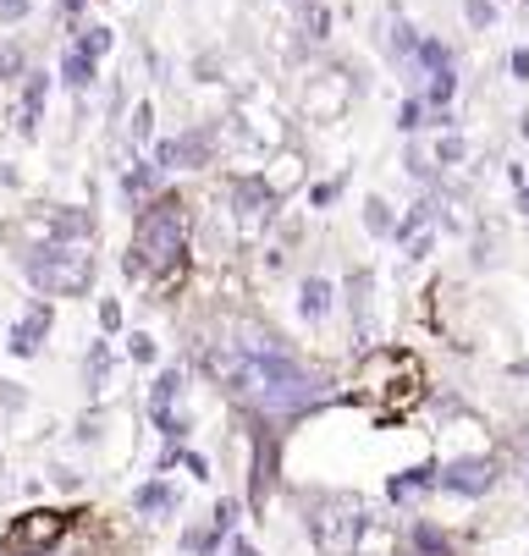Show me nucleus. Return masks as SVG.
<instances>
[{"label": "nucleus", "instance_id": "19", "mask_svg": "<svg viewBox=\"0 0 529 556\" xmlns=\"http://www.w3.org/2000/svg\"><path fill=\"white\" fill-rule=\"evenodd\" d=\"M392 220H398V210H392L381 193L364 199V231H369V237H381V243H387V237H392Z\"/></svg>", "mask_w": 529, "mask_h": 556}, {"label": "nucleus", "instance_id": "25", "mask_svg": "<svg viewBox=\"0 0 529 556\" xmlns=\"http://www.w3.org/2000/svg\"><path fill=\"white\" fill-rule=\"evenodd\" d=\"M425 491H430V473L425 468H408V473H398V480H392V502H414Z\"/></svg>", "mask_w": 529, "mask_h": 556}, {"label": "nucleus", "instance_id": "3", "mask_svg": "<svg viewBox=\"0 0 529 556\" xmlns=\"http://www.w3.org/2000/svg\"><path fill=\"white\" fill-rule=\"evenodd\" d=\"M17 260H23V276L39 298H84L100 276L89 243H50V237H34Z\"/></svg>", "mask_w": 529, "mask_h": 556}, {"label": "nucleus", "instance_id": "7", "mask_svg": "<svg viewBox=\"0 0 529 556\" xmlns=\"http://www.w3.org/2000/svg\"><path fill=\"white\" fill-rule=\"evenodd\" d=\"M226 199H232V215H238L243 237H260V231L276 220V204H281L260 172H254V177H232V182H226Z\"/></svg>", "mask_w": 529, "mask_h": 556}, {"label": "nucleus", "instance_id": "29", "mask_svg": "<svg viewBox=\"0 0 529 556\" xmlns=\"http://www.w3.org/2000/svg\"><path fill=\"white\" fill-rule=\"evenodd\" d=\"M84 375H89V386H105V375H111V348H105V342H95V348H89Z\"/></svg>", "mask_w": 529, "mask_h": 556}, {"label": "nucleus", "instance_id": "32", "mask_svg": "<svg viewBox=\"0 0 529 556\" xmlns=\"http://www.w3.org/2000/svg\"><path fill=\"white\" fill-rule=\"evenodd\" d=\"M337 193H342V182H337V177H331V182H315V188H310V204H315V210H326V204H337Z\"/></svg>", "mask_w": 529, "mask_h": 556}, {"label": "nucleus", "instance_id": "10", "mask_svg": "<svg viewBox=\"0 0 529 556\" xmlns=\"http://www.w3.org/2000/svg\"><path fill=\"white\" fill-rule=\"evenodd\" d=\"M50 326H55V314H50V298H34V303H28V308L17 314V326L7 331V348H12L17 358H34V353L45 348Z\"/></svg>", "mask_w": 529, "mask_h": 556}, {"label": "nucleus", "instance_id": "31", "mask_svg": "<svg viewBox=\"0 0 529 556\" xmlns=\"http://www.w3.org/2000/svg\"><path fill=\"white\" fill-rule=\"evenodd\" d=\"M34 17V0H0V28H17Z\"/></svg>", "mask_w": 529, "mask_h": 556}, {"label": "nucleus", "instance_id": "13", "mask_svg": "<svg viewBox=\"0 0 529 556\" xmlns=\"http://www.w3.org/2000/svg\"><path fill=\"white\" fill-rule=\"evenodd\" d=\"M55 77H61V84H66L72 94H78V100H89V89L100 84V61H89L78 45H66V50H61V72H55Z\"/></svg>", "mask_w": 529, "mask_h": 556}, {"label": "nucleus", "instance_id": "16", "mask_svg": "<svg viewBox=\"0 0 529 556\" xmlns=\"http://www.w3.org/2000/svg\"><path fill=\"white\" fill-rule=\"evenodd\" d=\"M464 161H469V138H464L458 127L436 132V143H430V166H436V172H452V166H464Z\"/></svg>", "mask_w": 529, "mask_h": 556}, {"label": "nucleus", "instance_id": "33", "mask_svg": "<svg viewBox=\"0 0 529 556\" xmlns=\"http://www.w3.org/2000/svg\"><path fill=\"white\" fill-rule=\"evenodd\" d=\"M127 358H133V364H155V342H149V337H133V342H127Z\"/></svg>", "mask_w": 529, "mask_h": 556}, {"label": "nucleus", "instance_id": "2", "mask_svg": "<svg viewBox=\"0 0 529 556\" xmlns=\"http://www.w3.org/2000/svg\"><path fill=\"white\" fill-rule=\"evenodd\" d=\"M188 243H193V210H188V199L177 188H161L143 210H133V243H127V254L143 265V276L155 287H166L182 270Z\"/></svg>", "mask_w": 529, "mask_h": 556}, {"label": "nucleus", "instance_id": "24", "mask_svg": "<svg viewBox=\"0 0 529 556\" xmlns=\"http://www.w3.org/2000/svg\"><path fill=\"white\" fill-rule=\"evenodd\" d=\"M425 111H430V105L419 100V89H408V94H403V105H398V132H408V138H414V132L425 127Z\"/></svg>", "mask_w": 529, "mask_h": 556}, {"label": "nucleus", "instance_id": "17", "mask_svg": "<svg viewBox=\"0 0 529 556\" xmlns=\"http://www.w3.org/2000/svg\"><path fill=\"white\" fill-rule=\"evenodd\" d=\"M72 34H78L72 45H78V50H84L89 61H105V55L116 50V28H105V23H78Z\"/></svg>", "mask_w": 529, "mask_h": 556}, {"label": "nucleus", "instance_id": "26", "mask_svg": "<svg viewBox=\"0 0 529 556\" xmlns=\"http://www.w3.org/2000/svg\"><path fill=\"white\" fill-rule=\"evenodd\" d=\"M414 556H452V545H446V534L436 523H419L414 529Z\"/></svg>", "mask_w": 529, "mask_h": 556}, {"label": "nucleus", "instance_id": "22", "mask_svg": "<svg viewBox=\"0 0 529 556\" xmlns=\"http://www.w3.org/2000/svg\"><path fill=\"white\" fill-rule=\"evenodd\" d=\"M270 485H276V446L260 441V457H254V507H265Z\"/></svg>", "mask_w": 529, "mask_h": 556}, {"label": "nucleus", "instance_id": "6", "mask_svg": "<svg viewBox=\"0 0 529 556\" xmlns=\"http://www.w3.org/2000/svg\"><path fill=\"white\" fill-rule=\"evenodd\" d=\"M149 161L161 172H210L215 166V127H188L177 138H161Z\"/></svg>", "mask_w": 529, "mask_h": 556}, {"label": "nucleus", "instance_id": "18", "mask_svg": "<svg viewBox=\"0 0 529 556\" xmlns=\"http://www.w3.org/2000/svg\"><path fill=\"white\" fill-rule=\"evenodd\" d=\"M348 314H353L358 342H369V270H358V276L348 281Z\"/></svg>", "mask_w": 529, "mask_h": 556}, {"label": "nucleus", "instance_id": "35", "mask_svg": "<svg viewBox=\"0 0 529 556\" xmlns=\"http://www.w3.org/2000/svg\"><path fill=\"white\" fill-rule=\"evenodd\" d=\"M55 12H61L72 28H78V23H84V12H89V0H55Z\"/></svg>", "mask_w": 529, "mask_h": 556}, {"label": "nucleus", "instance_id": "41", "mask_svg": "<svg viewBox=\"0 0 529 556\" xmlns=\"http://www.w3.org/2000/svg\"><path fill=\"white\" fill-rule=\"evenodd\" d=\"M287 7H304V0H287Z\"/></svg>", "mask_w": 529, "mask_h": 556}, {"label": "nucleus", "instance_id": "40", "mask_svg": "<svg viewBox=\"0 0 529 556\" xmlns=\"http://www.w3.org/2000/svg\"><path fill=\"white\" fill-rule=\"evenodd\" d=\"M518 132H524V143H529V116H524V122H518Z\"/></svg>", "mask_w": 529, "mask_h": 556}, {"label": "nucleus", "instance_id": "37", "mask_svg": "<svg viewBox=\"0 0 529 556\" xmlns=\"http://www.w3.org/2000/svg\"><path fill=\"white\" fill-rule=\"evenodd\" d=\"M232 523H238V507H232V502H221V507H215V523H210V529H221V534H226Z\"/></svg>", "mask_w": 529, "mask_h": 556}, {"label": "nucleus", "instance_id": "4", "mask_svg": "<svg viewBox=\"0 0 529 556\" xmlns=\"http://www.w3.org/2000/svg\"><path fill=\"white\" fill-rule=\"evenodd\" d=\"M358 529H364V507L353 496H315L310 502V534L326 556H353Z\"/></svg>", "mask_w": 529, "mask_h": 556}, {"label": "nucleus", "instance_id": "36", "mask_svg": "<svg viewBox=\"0 0 529 556\" xmlns=\"http://www.w3.org/2000/svg\"><path fill=\"white\" fill-rule=\"evenodd\" d=\"M100 326H105V331H116V326H122V303H116V298H105V303H100Z\"/></svg>", "mask_w": 529, "mask_h": 556}, {"label": "nucleus", "instance_id": "14", "mask_svg": "<svg viewBox=\"0 0 529 556\" xmlns=\"http://www.w3.org/2000/svg\"><path fill=\"white\" fill-rule=\"evenodd\" d=\"M177 391H182V369H161V380H155V396H149V408H155V425H161L172 441L182 435V419H172Z\"/></svg>", "mask_w": 529, "mask_h": 556}, {"label": "nucleus", "instance_id": "21", "mask_svg": "<svg viewBox=\"0 0 529 556\" xmlns=\"http://www.w3.org/2000/svg\"><path fill=\"white\" fill-rule=\"evenodd\" d=\"M298 34H304L310 45L331 39V7H326V0H304V28H298Z\"/></svg>", "mask_w": 529, "mask_h": 556}, {"label": "nucleus", "instance_id": "28", "mask_svg": "<svg viewBox=\"0 0 529 556\" xmlns=\"http://www.w3.org/2000/svg\"><path fill=\"white\" fill-rule=\"evenodd\" d=\"M133 507H138V513H166V507H172V485H161V480L143 485V491L133 496Z\"/></svg>", "mask_w": 529, "mask_h": 556}, {"label": "nucleus", "instance_id": "23", "mask_svg": "<svg viewBox=\"0 0 529 556\" xmlns=\"http://www.w3.org/2000/svg\"><path fill=\"white\" fill-rule=\"evenodd\" d=\"M23 72H28V50L17 39H0V84H17Z\"/></svg>", "mask_w": 529, "mask_h": 556}, {"label": "nucleus", "instance_id": "30", "mask_svg": "<svg viewBox=\"0 0 529 556\" xmlns=\"http://www.w3.org/2000/svg\"><path fill=\"white\" fill-rule=\"evenodd\" d=\"M464 23H469L475 34H486V28L496 23V7H491V0H464Z\"/></svg>", "mask_w": 529, "mask_h": 556}, {"label": "nucleus", "instance_id": "5", "mask_svg": "<svg viewBox=\"0 0 529 556\" xmlns=\"http://www.w3.org/2000/svg\"><path fill=\"white\" fill-rule=\"evenodd\" d=\"M66 513H55V507H34V513H23V518H12L7 523V534H0V551L7 556H45L61 534H66Z\"/></svg>", "mask_w": 529, "mask_h": 556}, {"label": "nucleus", "instance_id": "15", "mask_svg": "<svg viewBox=\"0 0 529 556\" xmlns=\"http://www.w3.org/2000/svg\"><path fill=\"white\" fill-rule=\"evenodd\" d=\"M331 303H337V287L326 276H310L304 287H298V314H304V320H326Z\"/></svg>", "mask_w": 529, "mask_h": 556}, {"label": "nucleus", "instance_id": "20", "mask_svg": "<svg viewBox=\"0 0 529 556\" xmlns=\"http://www.w3.org/2000/svg\"><path fill=\"white\" fill-rule=\"evenodd\" d=\"M149 138H155V100H138V105L127 111V143L143 149Z\"/></svg>", "mask_w": 529, "mask_h": 556}, {"label": "nucleus", "instance_id": "39", "mask_svg": "<svg viewBox=\"0 0 529 556\" xmlns=\"http://www.w3.org/2000/svg\"><path fill=\"white\" fill-rule=\"evenodd\" d=\"M0 182H7V188H17V182H23V177H17V172H12V166H7V161H0Z\"/></svg>", "mask_w": 529, "mask_h": 556}, {"label": "nucleus", "instance_id": "12", "mask_svg": "<svg viewBox=\"0 0 529 556\" xmlns=\"http://www.w3.org/2000/svg\"><path fill=\"white\" fill-rule=\"evenodd\" d=\"M17 84H23V100H17V132H23V138H39V122H45V105H50V72L28 66Z\"/></svg>", "mask_w": 529, "mask_h": 556}, {"label": "nucleus", "instance_id": "34", "mask_svg": "<svg viewBox=\"0 0 529 556\" xmlns=\"http://www.w3.org/2000/svg\"><path fill=\"white\" fill-rule=\"evenodd\" d=\"M507 72L518 77V84H529V45H518V50L507 55Z\"/></svg>", "mask_w": 529, "mask_h": 556}, {"label": "nucleus", "instance_id": "9", "mask_svg": "<svg viewBox=\"0 0 529 556\" xmlns=\"http://www.w3.org/2000/svg\"><path fill=\"white\" fill-rule=\"evenodd\" d=\"M430 485L441 491H458V496H486L496 485V463L491 457H464V463H446L441 473H430Z\"/></svg>", "mask_w": 529, "mask_h": 556}, {"label": "nucleus", "instance_id": "8", "mask_svg": "<svg viewBox=\"0 0 529 556\" xmlns=\"http://www.w3.org/2000/svg\"><path fill=\"white\" fill-rule=\"evenodd\" d=\"M34 231L50 237V243H95L100 220H95V210H84V204H55V210L39 215Z\"/></svg>", "mask_w": 529, "mask_h": 556}, {"label": "nucleus", "instance_id": "27", "mask_svg": "<svg viewBox=\"0 0 529 556\" xmlns=\"http://www.w3.org/2000/svg\"><path fill=\"white\" fill-rule=\"evenodd\" d=\"M387 34H392V55H398V61H403V66H408V61H414V45H419V28H414V23H403V17H398V23H392V28H387Z\"/></svg>", "mask_w": 529, "mask_h": 556}, {"label": "nucleus", "instance_id": "1", "mask_svg": "<svg viewBox=\"0 0 529 556\" xmlns=\"http://www.w3.org/2000/svg\"><path fill=\"white\" fill-rule=\"evenodd\" d=\"M226 386H232L238 403L260 408L265 419H281V414H304L326 396V380L315 369H304L298 358L281 353H243L238 364H226Z\"/></svg>", "mask_w": 529, "mask_h": 556}, {"label": "nucleus", "instance_id": "11", "mask_svg": "<svg viewBox=\"0 0 529 556\" xmlns=\"http://www.w3.org/2000/svg\"><path fill=\"white\" fill-rule=\"evenodd\" d=\"M161 188H166V172H161L155 161H138V154H133V161L122 166V177H116V193H122L127 215H133V210H143V204L155 199Z\"/></svg>", "mask_w": 529, "mask_h": 556}, {"label": "nucleus", "instance_id": "38", "mask_svg": "<svg viewBox=\"0 0 529 556\" xmlns=\"http://www.w3.org/2000/svg\"><path fill=\"white\" fill-rule=\"evenodd\" d=\"M226 556H260V551H254L249 540H232V551H226Z\"/></svg>", "mask_w": 529, "mask_h": 556}]
</instances>
